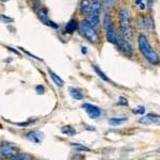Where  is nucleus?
I'll use <instances>...</instances> for the list:
<instances>
[{
  "label": "nucleus",
  "mask_w": 160,
  "mask_h": 160,
  "mask_svg": "<svg viewBox=\"0 0 160 160\" xmlns=\"http://www.w3.org/2000/svg\"><path fill=\"white\" fill-rule=\"evenodd\" d=\"M138 45L140 48V51L142 52V55L144 56V58L148 60L149 63L152 64H158L160 62V59L157 52L154 50V48L149 45L148 40L145 35L140 34L138 38Z\"/></svg>",
  "instance_id": "1"
},
{
  "label": "nucleus",
  "mask_w": 160,
  "mask_h": 160,
  "mask_svg": "<svg viewBox=\"0 0 160 160\" xmlns=\"http://www.w3.org/2000/svg\"><path fill=\"white\" fill-rule=\"evenodd\" d=\"M100 10H102V1L100 0H92L90 3L89 13L87 15L86 20L93 28H96L99 24Z\"/></svg>",
  "instance_id": "2"
},
{
  "label": "nucleus",
  "mask_w": 160,
  "mask_h": 160,
  "mask_svg": "<svg viewBox=\"0 0 160 160\" xmlns=\"http://www.w3.org/2000/svg\"><path fill=\"white\" fill-rule=\"evenodd\" d=\"M79 29H80L81 34L83 35L89 42L94 43V44L99 42V34L96 32L95 28H93L87 20H83V22L80 24Z\"/></svg>",
  "instance_id": "3"
},
{
  "label": "nucleus",
  "mask_w": 160,
  "mask_h": 160,
  "mask_svg": "<svg viewBox=\"0 0 160 160\" xmlns=\"http://www.w3.org/2000/svg\"><path fill=\"white\" fill-rule=\"evenodd\" d=\"M120 22H121V28H122L124 38L126 40L127 38H131V37H132V30H131V26H130L129 13L124 9L120 11Z\"/></svg>",
  "instance_id": "4"
},
{
  "label": "nucleus",
  "mask_w": 160,
  "mask_h": 160,
  "mask_svg": "<svg viewBox=\"0 0 160 160\" xmlns=\"http://www.w3.org/2000/svg\"><path fill=\"white\" fill-rule=\"evenodd\" d=\"M104 27L106 30V38H107V41L111 44H115V45H117V33H115V30H114V27H113L111 17L108 14L105 15Z\"/></svg>",
  "instance_id": "5"
},
{
  "label": "nucleus",
  "mask_w": 160,
  "mask_h": 160,
  "mask_svg": "<svg viewBox=\"0 0 160 160\" xmlns=\"http://www.w3.org/2000/svg\"><path fill=\"white\" fill-rule=\"evenodd\" d=\"M0 149H1L3 157H7V158L12 159L13 157L18 155V148L10 142H2L0 145Z\"/></svg>",
  "instance_id": "6"
},
{
  "label": "nucleus",
  "mask_w": 160,
  "mask_h": 160,
  "mask_svg": "<svg viewBox=\"0 0 160 160\" xmlns=\"http://www.w3.org/2000/svg\"><path fill=\"white\" fill-rule=\"evenodd\" d=\"M117 45L126 56H128V57L132 56V48H131V46L129 45V43L127 42V40L124 37H122V35L117 34Z\"/></svg>",
  "instance_id": "7"
},
{
  "label": "nucleus",
  "mask_w": 160,
  "mask_h": 160,
  "mask_svg": "<svg viewBox=\"0 0 160 160\" xmlns=\"http://www.w3.org/2000/svg\"><path fill=\"white\" fill-rule=\"evenodd\" d=\"M82 109H84V111L91 118H97L102 114V111H100L99 108L91 104H83L82 105Z\"/></svg>",
  "instance_id": "8"
},
{
  "label": "nucleus",
  "mask_w": 160,
  "mask_h": 160,
  "mask_svg": "<svg viewBox=\"0 0 160 160\" xmlns=\"http://www.w3.org/2000/svg\"><path fill=\"white\" fill-rule=\"evenodd\" d=\"M139 123L144 124V125H148V124H158L160 123V115L157 114H148L145 117L141 118L139 120Z\"/></svg>",
  "instance_id": "9"
},
{
  "label": "nucleus",
  "mask_w": 160,
  "mask_h": 160,
  "mask_svg": "<svg viewBox=\"0 0 160 160\" xmlns=\"http://www.w3.org/2000/svg\"><path fill=\"white\" fill-rule=\"evenodd\" d=\"M27 138L29 139L30 141L32 142H35V143H40L43 139V133L40 132L38 130H34V131H31V132L28 133Z\"/></svg>",
  "instance_id": "10"
},
{
  "label": "nucleus",
  "mask_w": 160,
  "mask_h": 160,
  "mask_svg": "<svg viewBox=\"0 0 160 160\" xmlns=\"http://www.w3.org/2000/svg\"><path fill=\"white\" fill-rule=\"evenodd\" d=\"M38 18H40L45 25H49L50 24V20H48V16H47V10L42 9L38 11Z\"/></svg>",
  "instance_id": "11"
},
{
  "label": "nucleus",
  "mask_w": 160,
  "mask_h": 160,
  "mask_svg": "<svg viewBox=\"0 0 160 160\" xmlns=\"http://www.w3.org/2000/svg\"><path fill=\"white\" fill-rule=\"evenodd\" d=\"M90 3H91L90 0H82L81 4H80V12H81L82 14L88 15L89 9H90Z\"/></svg>",
  "instance_id": "12"
},
{
  "label": "nucleus",
  "mask_w": 160,
  "mask_h": 160,
  "mask_svg": "<svg viewBox=\"0 0 160 160\" xmlns=\"http://www.w3.org/2000/svg\"><path fill=\"white\" fill-rule=\"evenodd\" d=\"M49 75H50L51 79L53 80V82H55V83L57 84V86H58V87H63L64 81H63V80H62V79L60 78V77L58 76V75L55 74L52 71H50V69H49Z\"/></svg>",
  "instance_id": "13"
},
{
  "label": "nucleus",
  "mask_w": 160,
  "mask_h": 160,
  "mask_svg": "<svg viewBox=\"0 0 160 160\" xmlns=\"http://www.w3.org/2000/svg\"><path fill=\"white\" fill-rule=\"evenodd\" d=\"M76 29H77V22L75 19L69 20L68 24L66 25V27H65V31L68 33H73Z\"/></svg>",
  "instance_id": "14"
},
{
  "label": "nucleus",
  "mask_w": 160,
  "mask_h": 160,
  "mask_svg": "<svg viewBox=\"0 0 160 160\" xmlns=\"http://www.w3.org/2000/svg\"><path fill=\"white\" fill-rule=\"evenodd\" d=\"M69 93H71V96L75 99H82L83 96H82L81 92L79 91L78 89H75V88H69Z\"/></svg>",
  "instance_id": "15"
},
{
  "label": "nucleus",
  "mask_w": 160,
  "mask_h": 160,
  "mask_svg": "<svg viewBox=\"0 0 160 160\" xmlns=\"http://www.w3.org/2000/svg\"><path fill=\"white\" fill-rule=\"evenodd\" d=\"M126 120H127L126 118H111V120H109V124L112 126H118V125H121L122 123H124Z\"/></svg>",
  "instance_id": "16"
},
{
  "label": "nucleus",
  "mask_w": 160,
  "mask_h": 160,
  "mask_svg": "<svg viewBox=\"0 0 160 160\" xmlns=\"http://www.w3.org/2000/svg\"><path fill=\"white\" fill-rule=\"evenodd\" d=\"M62 132H63L64 135H68V136L76 135V130H75L74 128H72L71 126H64V127L62 128Z\"/></svg>",
  "instance_id": "17"
},
{
  "label": "nucleus",
  "mask_w": 160,
  "mask_h": 160,
  "mask_svg": "<svg viewBox=\"0 0 160 160\" xmlns=\"http://www.w3.org/2000/svg\"><path fill=\"white\" fill-rule=\"evenodd\" d=\"M11 160H31V157L27 154H20V155H17V156L13 157Z\"/></svg>",
  "instance_id": "18"
},
{
  "label": "nucleus",
  "mask_w": 160,
  "mask_h": 160,
  "mask_svg": "<svg viewBox=\"0 0 160 160\" xmlns=\"http://www.w3.org/2000/svg\"><path fill=\"white\" fill-rule=\"evenodd\" d=\"M94 69H95V72L97 73V75H98V76H99L102 80H105V81H109V78H108V77L106 76V75H105L104 73H102V72L100 71V69H99L98 68H97V66H94Z\"/></svg>",
  "instance_id": "19"
},
{
  "label": "nucleus",
  "mask_w": 160,
  "mask_h": 160,
  "mask_svg": "<svg viewBox=\"0 0 160 160\" xmlns=\"http://www.w3.org/2000/svg\"><path fill=\"white\" fill-rule=\"evenodd\" d=\"M72 146H74L75 148L79 149V151L91 152V149H90V148H86V146H83V145H80V144H74V143H72Z\"/></svg>",
  "instance_id": "20"
},
{
  "label": "nucleus",
  "mask_w": 160,
  "mask_h": 160,
  "mask_svg": "<svg viewBox=\"0 0 160 160\" xmlns=\"http://www.w3.org/2000/svg\"><path fill=\"white\" fill-rule=\"evenodd\" d=\"M132 112L136 113V114H143L145 112V108L142 107V106H139V107H137L136 109L132 110Z\"/></svg>",
  "instance_id": "21"
},
{
  "label": "nucleus",
  "mask_w": 160,
  "mask_h": 160,
  "mask_svg": "<svg viewBox=\"0 0 160 160\" xmlns=\"http://www.w3.org/2000/svg\"><path fill=\"white\" fill-rule=\"evenodd\" d=\"M115 3V0H105L104 4L106 8H112Z\"/></svg>",
  "instance_id": "22"
},
{
  "label": "nucleus",
  "mask_w": 160,
  "mask_h": 160,
  "mask_svg": "<svg viewBox=\"0 0 160 160\" xmlns=\"http://www.w3.org/2000/svg\"><path fill=\"white\" fill-rule=\"evenodd\" d=\"M128 102H127V99L125 98V97H120V100H118V105H124L126 106Z\"/></svg>",
  "instance_id": "23"
},
{
  "label": "nucleus",
  "mask_w": 160,
  "mask_h": 160,
  "mask_svg": "<svg viewBox=\"0 0 160 160\" xmlns=\"http://www.w3.org/2000/svg\"><path fill=\"white\" fill-rule=\"evenodd\" d=\"M0 18H1L2 20H3V22H13V19L12 18H10V17H6L4 16V15H0Z\"/></svg>",
  "instance_id": "24"
},
{
  "label": "nucleus",
  "mask_w": 160,
  "mask_h": 160,
  "mask_svg": "<svg viewBox=\"0 0 160 160\" xmlns=\"http://www.w3.org/2000/svg\"><path fill=\"white\" fill-rule=\"evenodd\" d=\"M37 91H38V94H43V93H44V87L43 86H38L37 87Z\"/></svg>",
  "instance_id": "25"
},
{
  "label": "nucleus",
  "mask_w": 160,
  "mask_h": 160,
  "mask_svg": "<svg viewBox=\"0 0 160 160\" xmlns=\"http://www.w3.org/2000/svg\"><path fill=\"white\" fill-rule=\"evenodd\" d=\"M152 4H153V0H148V7L152 8Z\"/></svg>",
  "instance_id": "26"
},
{
  "label": "nucleus",
  "mask_w": 160,
  "mask_h": 160,
  "mask_svg": "<svg viewBox=\"0 0 160 160\" xmlns=\"http://www.w3.org/2000/svg\"><path fill=\"white\" fill-rule=\"evenodd\" d=\"M2 158H3V155H2V152L0 149V160H2Z\"/></svg>",
  "instance_id": "27"
},
{
  "label": "nucleus",
  "mask_w": 160,
  "mask_h": 160,
  "mask_svg": "<svg viewBox=\"0 0 160 160\" xmlns=\"http://www.w3.org/2000/svg\"><path fill=\"white\" fill-rule=\"evenodd\" d=\"M0 1H3V2H6V1H9V0H0Z\"/></svg>",
  "instance_id": "28"
},
{
  "label": "nucleus",
  "mask_w": 160,
  "mask_h": 160,
  "mask_svg": "<svg viewBox=\"0 0 160 160\" xmlns=\"http://www.w3.org/2000/svg\"><path fill=\"white\" fill-rule=\"evenodd\" d=\"M159 153H160V149H159Z\"/></svg>",
  "instance_id": "29"
}]
</instances>
